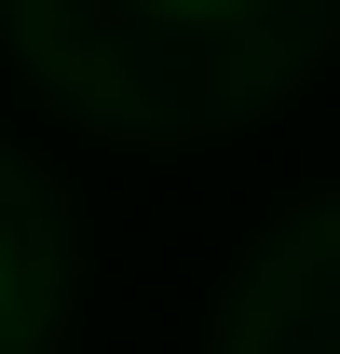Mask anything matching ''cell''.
Masks as SVG:
<instances>
[{
	"instance_id": "1",
	"label": "cell",
	"mask_w": 340,
	"mask_h": 354,
	"mask_svg": "<svg viewBox=\"0 0 340 354\" xmlns=\"http://www.w3.org/2000/svg\"><path fill=\"white\" fill-rule=\"evenodd\" d=\"M0 286H14V259H0Z\"/></svg>"
}]
</instances>
